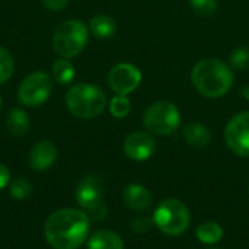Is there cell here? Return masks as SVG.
Returning <instances> with one entry per match:
<instances>
[{
    "mask_svg": "<svg viewBox=\"0 0 249 249\" xmlns=\"http://www.w3.org/2000/svg\"><path fill=\"white\" fill-rule=\"evenodd\" d=\"M90 219L77 209L54 212L45 222L44 235L54 249H77L89 236Z\"/></svg>",
    "mask_w": 249,
    "mask_h": 249,
    "instance_id": "obj_1",
    "label": "cell"
},
{
    "mask_svg": "<svg viewBox=\"0 0 249 249\" xmlns=\"http://www.w3.org/2000/svg\"><path fill=\"white\" fill-rule=\"evenodd\" d=\"M194 88L206 98H222L233 85L232 70L220 60L204 58L198 61L191 73Z\"/></svg>",
    "mask_w": 249,
    "mask_h": 249,
    "instance_id": "obj_2",
    "label": "cell"
},
{
    "mask_svg": "<svg viewBox=\"0 0 249 249\" xmlns=\"http://www.w3.org/2000/svg\"><path fill=\"white\" fill-rule=\"evenodd\" d=\"M66 105L74 117L89 120L98 117L105 109L107 96L95 85L79 83L67 92Z\"/></svg>",
    "mask_w": 249,
    "mask_h": 249,
    "instance_id": "obj_3",
    "label": "cell"
},
{
    "mask_svg": "<svg viewBox=\"0 0 249 249\" xmlns=\"http://www.w3.org/2000/svg\"><path fill=\"white\" fill-rule=\"evenodd\" d=\"M153 223L160 232L169 236H179L188 229L191 223V213L182 201L177 198H166L156 207L153 213Z\"/></svg>",
    "mask_w": 249,
    "mask_h": 249,
    "instance_id": "obj_4",
    "label": "cell"
},
{
    "mask_svg": "<svg viewBox=\"0 0 249 249\" xmlns=\"http://www.w3.org/2000/svg\"><path fill=\"white\" fill-rule=\"evenodd\" d=\"M89 39L88 26L80 20H64L61 22L53 38V47L58 55L63 58H70L77 55L86 47Z\"/></svg>",
    "mask_w": 249,
    "mask_h": 249,
    "instance_id": "obj_5",
    "label": "cell"
},
{
    "mask_svg": "<svg viewBox=\"0 0 249 249\" xmlns=\"http://www.w3.org/2000/svg\"><path fill=\"white\" fill-rule=\"evenodd\" d=\"M143 124L156 136H169L179 128L181 114L172 102L159 101L144 111Z\"/></svg>",
    "mask_w": 249,
    "mask_h": 249,
    "instance_id": "obj_6",
    "label": "cell"
},
{
    "mask_svg": "<svg viewBox=\"0 0 249 249\" xmlns=\"http://www.w3.org/2000/svg\"><path fill=\"white\" fill-rule=\"evenodd\" d=\"M104 187L98 177L89 175L80 181L76 190V200L93 222H101L107 217L108 209L102 200Z\"/></svg>",
    "mask_w": 249,
    "mask_h": 249,
    "instance_id": "obj_7",
    "label": "cell"
},
{
    "mask_svg": "<svg viewBox=\"0 0 249 249\" xmlns=\"http://www.w3.org/2000/svg\"><path fill=\"white\" fill-rule=\"evenodd\" d=\"M53 92V79L44 71L29 74L18 89L19 101L26 107L42 105Z\"/></svg>",
    "mask_w": 249,
    "mask_h": 249,
    "instance_id": "obj_8",
    "label": "cell"
},
{
    "mask_svg": "<svg viewBox=\"0 0 249 249\" xmlns=\"http://www.w3.org/2000/svg\"><path fill=\"white\" fill-rule=\"evenodd\" d=\"M225 142L235 155L249 158V111L232 117L225 128Z\"/></svg>",
    "mask_w": 249,
    "mask_h": 249,
    "instance_id": "obj_9",
    "label": "cell"
},
{
    "mask_svg": "<svg viewBox=\"0 0 249 249\" xmlns=\"http://www.w3.org/2000/svg\"><path fill=\"white\" fill-rule=\"evenodd\" d=\"M142 82L140 70L130 63H120L108 74L109 88L117 95H128L139 88Z\"/></svg>",
    "mask_w": 249,
    "mask_h": 249,
    "instance_id": "obj_10",
    "label": "cell"
},
{
    "mask_svg": "<svg viewBox=\"0 0 249 249\" xmlns=\"http://www.w3.org/2000/svg\"><path fill=\"white\" fill-rule=\"evenodd\" d=\"M123 149L130 159L142 162L153 156L156 150V143L150 134L144 131H133L125 137Z\"/></svg>",
    "mask_w": 249,
    "mask_h": 249,
    "instance_id": "obj_11",
    "label": "cell"
},
{
    "mask_svg": "<svg viewBox=\"0 0 249 249\" xmlns=\"http://www.w3.org/2000/svg\"><path fill=\"white\" fill-rule=\"evenodd\" d=\"M57 160V147L48 140L36 143L29 153V163L35 171H47Z\"/></svg>",
    "mask_w": 249,
    "mask_h": 249,
    "instance_id": "obj_12",
    "label": "cell"
},
{
    "mask_svg": "<svg viewBox=\"0 0 249 249\" xmlns=\"http://www.w3.org/2000/svg\"><path fill=\"white\" fill-rule=\"evenodd\" d=\"M124 204L134 212H146L150 209L153 200L147 188L139 184H130L123 191Z\"/></svg>",
    "mask_w": 249,
    "mask_h": 249,
    "instance_id": "obj_13",
    "label": "cell"
},
{
    "mask_svg": "<svg viewBox=\"0 0 249 249\" xmlns=\"http://www.w3.org/2000/svg\"><path fill=\"white\" fill-rule=\"evenodd\" d=\"M182 136L184 140L187 142V144L193 146V147H206L210 140H212V133L210 130L200 123H191L187 124L182 130Z\"/></svg>",
    "mask_w": 249,
    "mask_h": 249,
    "instance_id": "obj_14",
    "label": "cell"
},
{
    "mask_svg": "<svg viewBox=\"0 0 249 249\" xmlns=\"http://www.w3.org/2000/svg\"><path fill=\"white\" fill-rule=\"evenodd\" d=\"M88 249H124V242L112 231H98L89 238Z\"/></svg>",
    "mask_w": 249,
    "mask_h": 249,
    "instance_id": "obj_15",
    "label": "cell"
},
{
    "mask_svg": "<svg viewBox=\"0 0 249 249\" xmlns=\"http://www.w3.org/2000/svg\"><path fill=\"white\" fill-rule=\"evenodd\" d=\"M6 125H7V130L10 131V134H13L16 137H20V136H25L29 131L31 121H29L28 114L23 109L16 107V108H12L9 111Z\"/></svg>",
    "mask_w": 249,
    "mask_h": 249,
    "instance_id": "obj_16",
    "label": "cell"
},
{
    "mask_svg": "<svg viewBox=\"0 0 249 249\" xmlns=\"http://www.w3.org/2000/svg\"><path fill=\"white\" fill-rule=\"evenodd\" d=\"M89 28H90L92 34L96 38H101V39L111 38L117 31L115 20L112 18H109V16H105V15L93 16L90 19V22H89Z\"/></svg>",
    "mask_w": 249,
    "mask_h": 249,
    "instance_id": "obj_17",
    "label": "cell"
},
{
    "mask_svg": "<svg viewBox=\"0 0 249 249\" xmlns=\"http://www.w3.org/2000/svg\"><path fill=\"white\" fill-rule=\"evenodd\" d=\"M196 236H197V239L201 244L214 245V244H217V242L222 241V238H223V229L216 222H206V223H201L197 228Z\"/></svg>",
    "mask_w": 249,
    "mask_h": 249,
    "instance_id": "obj_18",
    "label": "cell"
},
{
    "mask_svg": "<svg viewBox=\"0 0 249 249\" xmlns=\"http://www.w3.org/2000/svg\"><path fill=\"white\" fill-rule=\"evenodd\" d=\"M53 77L60 85H69L74 79V66L67 58H60L53 64Z\"/></svg>",
    "mask_w": 249,
    "mask_h": 249,
    "instance_id": "obj_19",
    "label": "cell"
},
{
    "mask_svg": "<svg viewBox=\"0 0 249 249\" xmlns=\"http://www.w3.org/2000/svg\"><path fill=\"white\" fill-rule=\"evenodd\" d=\"M190 6L196 15L210 18L217 10V0H190Z\"/></svg>",
    "mask_w": 249,
    "mask_h": 249,
    "instance_id": "obj_20",
    "label": "cell"
},
{
    "mask_svg": "<svg viewBox=\"0 0 249 249\" xmlns=\"http://www.w3.org/2000/svg\"><path fill=\"white\" fill-rule=\"evenodd\" d=\"M13 58L10 55V53L0 47V85L7 82L10 79V76L13 74Z\"/></svg>",
    "mask_w": 249,
    "mask_h": 249,
    "instance_id": "obj_21",
    "label": "cell"
},
{
    "mask_svg": "<svg viewBox=\"0 0 249 249\" xmlns=\"http://www.w3.org/2000/svg\"><path fill=\"white\" fill-rule=\"evenodd\" d=\"M32 193V185L28 179L25 178H18L12 181L10 184V196L16 200H25L31 196Z\"/></svg>",
    "mask_w": 249,
    "mask_h": 249,
    "instance_id": "obj_22",
    "label": "cell"
},
{
    "mask_svg": "<svg viewBox=\"0 0 249 249\" xmlns=\"http://www.w3.org/2000/svg\"><path fill=\"white\" fill-rule=\"evenodd\" d=\"M109 111L115 118H124L130 112V101L125 95H117L111 99Z\"/></svg>",
    "mask_w": 249,
    "mask_h": 249,
    "instance_id": "obj_23",
    "label": "cell"
},
{
    "mask_svg": "<svg viewBox=\"0 0 249 249\" xmlns=\"http://www.w3.org/2000/svg\"><path fill=\"white\" fill-rule=\"evenodd\" d=\"M231 66L235 70H245L249 67V50L247 47H238L231 54Z\"/></svg>",
    "mask_w": 249,
    "mask_h": 249,
    "instance_id": "obj_24",
    "label": "cell"
},
{
    "mask_svg": "<svg viewBox=\"0 0 249 249\" xmlns=\"http://www.w3.org/2000/svg\"><path fill=\"white\" fill-rule=\"evenodd\" d=\"M153 225V219H149L146 216H137L131 222V229L137 233H144L147 232Z\"/></svg>",
    "mask_w": 249,
    "mask_h": 249,
    "instance_id": "obj_25",
    "label": "cell"
},
{
    "mask_svg": "<svg viewBox=\"0 0 249 249\" xmlns=\"http://www.w3.org/2000/svg\"><path fill=\"white\" fill-rule=\"evenodd\" d=\"M42 4L50 10H61L67 6L69 0H41Z\"/></svg>",
    "mask_w": 249,
    "mask_h": 249,
    "instance_id": "obj_26",
    "label": "cell"
},
{
    "mask_svg": "<svg viewBox=\"0 0 249 249\" xmlns=\"http://www.w3.org/2000/svg\"><path fill=\"white\" fill-rule=\"evenodd\" d=\"M9 181H10V172L6 165L0 163V190L7 187Z\"/></svg>",
    "mask_w": 249,
    "mask_h": 249,
    "instance_id": "obj_27",
    "label": "cell"
},
{
    "mask_svg": "<svg viewBox=\"0 0 249 249\" xmlns=\"http://www.w3.org/2000/svg\"><path fill=\"white\" fill-rule=\"evenodd\" d=\"M0 109H1V98H0Z\"/></svg>",
    "mask_w": 249,
    "mask_h": 249,
    "instance_id": "obj_28",
    "label": "cell"
},
{
    "mask_svg": "<svg viewBox=\"0 0 249 249\" xmlns=\"http://www.w3.org/2000/svg\"><path fill=\"white\" fill-rule=\"evenodd\" d=\"M209 249H220V248H209Z\"/></svg>",
    "mask_w": 249,
    "mask_h": 249,
    "instance_id": "obj_29",
    "label": "cell"
},
{
    "mask_svg": "<svg viewBox=\"0 0 249 249\" xmlns=\"http://www.w3.org/2000/svg\"><path fill=\"white\" fill-rule=\"evenodd\" d=\"M248 191H249V188H248Z\"/></svg>",
    "mask_w": 249,
    "mask_h": 249,
    "instance_id": "obj_30",
    "label": "cell"
}]
</instances>
